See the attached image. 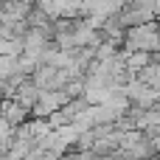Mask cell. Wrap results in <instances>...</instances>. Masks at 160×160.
Returning <instances> with one entry per match:
<instances>
[{
	"mask_svg": "<svg viewBox=\"0 0 160 160\" xmlns=\"http://www.w3.org/2000/svg\"><path fill=\"white\" fill-rule=\"evenodd\" d=\"M121 48L124 51L160 53V22L158 20H146V22H138V25H127L124 37H121Z\"/></svg>",
	"mask_w": 160,
	"mask_h": 160,
	"instance_id": "1",
	"label": "cell"
},
{
	"mask_svg": "<svg viewBox=\"0 0 160 160\" xmlns=\"http://www.w3.org/2000/svg\"><path fill=\"white\" fill-rule=\"evenodd\" d=\"M0 115H3V121L11 124V127H20V124H25V121L31 118V112H28L20 101H14V98H0Z\"/></svg>",
	"mask_w": 160,
	"mask_h": 160,
	"instance_id": "2",
	"label": "cell"
},
{
	"mask_svg": "<svg viewBox=\"0 0 160 160\" xmlns=\"http://www.w3.org/2000/svg\"><path fill=\"white\" fill-rule=\"evenodd\" d=\"M37 96H39V87H37L31 79H25V82H22V84H20V87L11 93V98H14V101H20V104H22L28 112H31V107L37 104Z\"/></svg>",
	"mask_w": 160,
	"mask_h": 160,
	"instance_id": "3",
	"label": "cell"
},
{
	"mask_svg": "<svg viewBox=\"0 0 160 160\" xmlns=\"http://www.w3.org/2000/svg\"><path fill=\"white\" fill-rule=\"evenodd\" d=\"M79 6H82V0H56V14L68 17V20H76L79 17Z\"/></svg>",
	"mask_w": 160,
	"mask_h": 160,
	"instance_id": "4",
	"label": "cell"
}]
</instances>
